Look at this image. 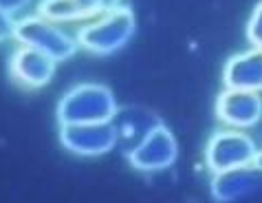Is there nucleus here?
I'll return each mask as SVG.
<instances>
[{
	"instance_id": "obj_1",
	"label": "nucleus",
	"mask_w": 262,
	"mask_h": 203,
	"mask_svg": "<svg viewBox=\"0 0 262 203\" xmlns=\"http://www.w3.org/2000/svg\"><path fill=\"white\" fill-rule=\"evenodd\" d=\"M115 115H117V102L104 84H77L57 104L60 124L111 121Z\"/></svg>"
},
{
	"instance_id": "obj_2",
	"label": "nucleus",
	"mask_w": 262,
	"mask_h": 203,
	"mask_svg": "<svg viewBox=\"0 0 262 203\" xmlns=\"http://www.w3.org/2000/svg\"><path fill=\"white\" fill-rule=\"evenodd\" d=\"M135 13L128 7H115V9L101 13L95 23L86 25L77 31V42L93 53H113L121 49L135 33Z\"/></svg>"
},
{
	"instance_id": "obj_3",
	"label": "nucleus",
	"mask_w": 262,
	"mask_h": 203,
	"mask_svg": "<svg viewBox=\"0 0 262 203\" xmlns=\"http://www.w3.org/2000/svg\"><path fill=\"white\" fill-rule=\"evenodd\" d=\"M13 38L23 47L38 49L47 53L51 60L62 62L75 53V40L69 33H64L60 27L40 18V16H27L18 20L13 27Z\"/></svg>"
},
{
	"instance_id": "obj_4",
	"label": "nucleus",
	"mask_w": 262,
	"mask_h": 203,
	"mask_svg": "<svg viewBox=\"0 0 262 203\" xmlns=\"http://www.w3.org/2000/svg\"><path fill=\"white\" fill-rule=\"evenodd\" d=\"M258 148L251 137L236 130H221L207 144L205 161L212 172L234 170V168H249L256 161Z\"/></svg>"
},
{
	"instance_id": "obj_5",
	"label": "nucleus",
	"mask_w": 262,
	"mask_h": 203,
	"mask_svg": "<svg viewBox=\"0 0 262 203\" xmlns=\"http://www.w3.org/2000/svg\"><path fill=\"white\" fill-rule=\"evenodd\" d=\"M179 146L172 133L163 124L150 126V130L143 135V139L128 152V159L135 168L143 172L163 170L177 161Z\"/></svg>"
},
{
	"instance_id": "obj_6",
	"label": "nucleus",
	"mask_w": 262,
	"mask_h": 203,
	"mask_svg": "<svg viewBox=\"0 0 262 203\" xmlns=\"http://www.w3.org/2000/svg\"><path fill=\"white\" fill-rule=\"evenodd\" d=\"M60 139L64 148L75 155L95 157L113 150L117 144V128L113 121H91V124H62Z\"/></svg>"
},
{
	"instance_id": "obj_7",
	"label": "nucleus",
	"mask_w": 262,
	"mask_h": 203,
	"mask_svg": "<svg viewBox=\"0 0 262 203\" xmlns=\"http://www.w3.org/2000/svg\"><path fill=\"white\" fill-rule=\"evenodd\" d=\"M218 119L236 128L256 126L262 117V97L256 91L225 89L216 99Z\"/></svg>"
},
{
	"instance_id": "obj_8",
	"label": "nucleus",
	"mask_w": 262,
	"mask_h": 203,
	"mask_svg": "<svg viewBox=\"0 0 262 203\" xmlns=\"http://www.w3.org/2000/svg\"><path fill=\"white\" fill-rule=\"evenodd\" d=\"M227 89L262 91V49H251L227 60L223 71Z\"/></svg>"
},
{
	"instance_id": "obj_9",
	"label": "nucleus",
	"mask_w": 262,
	"mask_h": 203,
	"mask_svg": "<svg viewBox=\"0 0 262 203\" xmlns=\"http://www.w3.org/2000/svg\"><path fill=\"white\" fill-rule=\"evenodd\" d=\"M11 73L27 86H45L55 73V60L38 49L23 47L11 57Z\"/></svg>"
},
{
	"instance_id": "obj_10",
	"label": "nucleus",
	"mask_w": 262,
	"mask_h": 203,
	"mask_svg": "<svg viewBox=\"0 0 262 203\" xmlns=\"http://www.w3.org/2000/svg\"><path fill=\"white\" fill-rule=\"evenodd\" d=\"M258 181L256 172H251L249 168H234V170H223L214 172L212 177V197L221 203L243 199L247 194H251L256 190Z\"/></svg>"
},
{
	"instance_id": "obj_11",
	"label": "nucleus",
	"mask_w": 262,
	"mask_h": 203,
	"mask_svg": "<svg viewBox=\"0 0 262 203\" xmlns=\"http://www.w3.org/2000/svg\"><path fill=\"white\" fill-rule=\"evenodd\" d=\"M38 11L40 18L49 20V23H53V20H77L86 16L79 0H42Z\"/></svg>"
},
{
	"instance_id": "obj_12",
	"label": "nucleus",
	"mask_w": 262,
	"mask_h": 203,
	"mask_svg": "<svg viewBox=\"0 0 262 203\" xmlns=\"http://www.w3.org/2000/svg\"><path fill=\"white\" fill-rule=\"evenodd\" d=\"M247 40L253 49H262V3L256 5L249 23H247Z\"/></svg>"
},
{
	"instance_id": "obj_13",
	"label": "nucleus",
	"mask_w": 262,
	"mask_h": 203,
	"mask_svg": "<svg viewBox=\"0 0 262 203\" xmlns=\"http://www.w3.org/2000/svg\"><path fill=\"white\" fill-rule=\"evenodd\" d=\"M79 5L84 7L86 16H97V13H106L119 7V0H79Z\"/></svg>"
},
{
	"instance_id": "obj_14",
	"label": "nucleus",
	"mask_w": 262,
	"mask_h": 203,
	"mask_svg": "<svg viewBox=\"0 0 262 203\" xmlns=\"http://www.w3.org/2000/svg\"><path fill=\"white\" fill-rule=\"evenodd\" d=\"M13 27H16V20L11 18V13H7L0 9V42H5L7 38L13 35Z\"/></svg>"
},
{
	"instance_id": "obj_15",
	"label": "nucleus",
	"mask_w": 262,
	"mask_h": 203,
	"mask_svg": "<svg viewBox=\"0 0 262 203\" xmlns=\"http://www.w3.org/2000/svg\"><path fill=\"white\" fill-rule=\"evenodd\" d=\"M29 3H31V0H0V9L7 13H16L20 9H25Z\"/></svg>"
},
{
	"instance_id": "obj_16",
	"label": "nucleus",
	"mask_w": 262,
	"mask_h": 203,
	"mask_svg": "<svg viewBox=\"0 0 262 203\" xmlns=\"http://www.w3.org/2000/svg\"><path fill=\"white\" fill-rule=\"evenodd\" d=\"M253 166H256V170L262 172V150H258V155H256V161H253Z\"/></svg>"
}]
</instances>
